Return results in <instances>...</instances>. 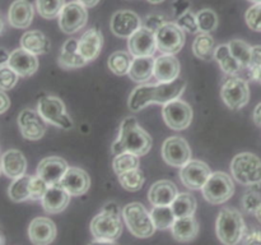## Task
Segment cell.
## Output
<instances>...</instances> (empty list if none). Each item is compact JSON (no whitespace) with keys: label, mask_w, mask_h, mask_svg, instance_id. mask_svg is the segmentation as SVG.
<instances>
[{"label":"cell","mask_w":261,"mask_h":245,"mask_svg":"<svg viewBox=\"0 0 261 245\" xmlns=\"http://www.w3.org/2000/svg\"><path fill=\"white\" fill-rule=\"evenodd\" d=\"M87 64V60L81 55L78 50V40L69 38L64 42L59 56V65L64 69L82 68Z\"/></svg>","instance_id":"obj_30"},{"label":"cell","mask_w":261,"mask_h":245,"mask_svg":"<svg viewBox=\"0 0 261 245\" xmlns=\"http://www.w3.org/2000/svg\"><path fill=\"white\" fill-rule=\"evenodd\" d=\"M203 197L212 204H223L234 193V184L231 176L222 171L211 174L203 186Z\"/></svg>","instance_id":"obj_8"},{"label":"cell","mask_w":261,"mask_h":245,"mask_svg":"<svg viewBox=\"0 0 261 245\" xmlns=\"http://www.w3.org/2000/svg\"><path fill=\"white\" fill-rule=\"evenodd\" d=\"M0 245H4V237L0 235Z\"/></svg>","instance_id":"obj_61"},{"label":"cell","mask_w":261,"mask_h":245,"mask_svg":"<svg viewBox=\"0 0 261 245\" xmlns=\"http://www.w3.org/2000/svg\"><path fill=\"white\" fill-rule=\"evenodd\" d=\"M150 217L155 229L167 230L175 224L176 216L171 206H154L150 211Z\"/></svg>","instance_id":"obj_36"},{"label":"cell","mask_w":261,"mask_h":245,"mask_svg":"<svg viewBox=\"0 0 261 245\" xmlns=\"http://www.w3.org/2000/svg\"><path fill=\"white\" fill-rule=\"evenodd\" d=\"M173 239L180 242L193 241L199 234V224L194 216L176 218L175 224L171 227Z\"/></svg>","instance_id":"obj_31"},{"label":"cell","mask_w":261,"mask_h":245,"mask_svg":"<svg viewBox=\"0 0 261 245\" xmlns=\"http://www.w3.org/2000/svg\"><path fill=\"white\" fill-rule=\"evenodd\" d=\"M221 97L231 110L242 109L250 100L249 84L240 77H231L222 84Z\"/></svg>","instance_id":"obj_9"},{"label":"cell","mask_w":261,"mask_h":245,"mask_svg":"<svg viewBox=\"0 0 261 245\" xmlns=\"http://www.w3.org/2000/svg\"><path fill=\"white\" fill-rule=\"evenodd\" d=\"M129 53L133 56H153L157 50L155 32L142 26L127 41Z\"/></svg>","instance_id":"obj_16"},{"label":"cell","mask_w":261,"mask_h":245,"mask_svg":"<svg viewBox=\"0 0 261 245\" xmlns=\"http://www.w3.org/2000/svg\"><path fill=\"white\" fill-rule=\"evenodd\" d=\"M186 88L185 79H176L170 83L142 84L132 92L129 97V109L138 112L150 104L166 105L167 102L177 100Z\"/></svg>","instance_id":"obj_1"},{"label":"cell","mask_w":261,"mask_h":245,"mask_svg":"<svg viewBox=\"0 0 261 245\" xmlns=\"http://www.w3.org/2000/svg\"><path fill=\"white\" fill-rule=\"evenodd\" d=\"M212 171L205 162L200 160H190L181 167L180 180L191 190H200L208 181Z\"/></svg>","instance_id":"obj_14"},{"label":"cell","mask_w":261,"mask_h":245,"mask_svg":"<svg viewBox=\"0 0 261 245\" xmlns=\"http://www.w3.org/2000/svg\"><path fill=\"white\" fill-rule=\"evenodd\" d=\"M180 74V63L173 55H161L155 59L154 78L158 83H170L176 81Z\"/></svg>","instance_id":"obj_27"},{"label":"cell","mask_w":261,"mask_h":245,"mask_svg":"<svg viewBox=\"0 0 261 245\" xmlns=\"http://www.w3.org/2000/svg\"><path fill=\"white\" fill-rule=\"evenodd\" d=\"M162 157L167 165L181 168L191 160L190 145L181 137L167 138L162 145Z\"/></svg>","instance_id":"obj_13"},{"label":"cell","mask_w":261,"mask_h":245,"mask_svg":"<svg viewBox=\"0 0 261 245\" xmlns=\"http://www.w3.org/2000/svg\"><path fill=\"white\" fill-rule=\"evenodd\" d=\"M20 46L33 55H43L51 48V42L47 36L37 30L27 31L20 37Z\"/></svg>","instance_id":"obj_29"},{"label":"cell","mask_w":261,"mask_h":245,"mask_svg":"<svg viewBox=\"0 0 261 245\" xmlns=\"http://www.w3.org/2000/svg\"><path fill=\"white\" fill-rule=\"evenodd\" d=\"M176 218L194 216L196 211V199L189 193H178L171 204Z\"/></svg>","instance_id":"obj_34"},{"label":"cell","mask_w":261,"mask_h":245,"mask_svg":"<svg viewBox=\"0 0 261 245\" xmlns=\"http://www.w3.org/2000/svg\"><path fill=\"white\" fill-rule=\"evenodd\" d=\"M167 22H168V19L163 14H157V13H153V14L147 15V17L144 18V20H143V26H144V27H147L148 30L155 32V31L160 30V28L162 27L163 24H166Z\"/></svg>","instance_id":"obj_49"},{"label":"cell","mask_w":261,"mask_h":245,"mask_svg":"<svg viewBox=\"0 0 261 245\" xmlns=\"http://www.w3.org/2000/svg\"><path fill=\"white\" fill-rule=\"evenodd\" d=\"M65 4V0H36L38 14L45 19H54L59 17Z\"/></svg>","instance_id":"obj_41"},{"label":"cell","mask_w":261,"mask_h":245,"mask_svg":"<svg viewBox=\"0 0 261 245\" xmlns=\"http://www.w3.org/2000/svg\"><path fill=\"white\" fill-rule=\"evenodd\" d=\"M3 31H4V20H3L2 17H0V35L3 33Z\"/></svg>","instance_id":"obj_59"},{"label":"cell","mask_w":261,"mask_h":245,"mask_svg":"<svg viewBox=\"0 0 261 245\" xmlns=\"http://www.w3.org/2000/svg\"><path fill=\"white\" fill-rule=\"evenodd\" d=\"M69 166L64 158L50 156L40 161L37 166V175L42 178L48 186L55 185V184H60Z\"/></svg>","instance_id":"obj_19"},{"label":"cell","mask_w":261,"mask_h":245,"mask_svg":"<svg viewBox=\"0 0 261 245\" xmlns=\"http://www.w3.org/2000/svg\"><path fill=\"white\" fill-rule=\"evenodd\" d=\"M76 2L81 3V4L84 5L86 8H93L98 4L99 0H76Z\"/></svg>","instance_id":"obj_56"},{"label":"cell","mask_w":261,"mask_h":245,"mask_svg":"<svg viewBox=\"0 0 261 245\" xmlns=\"http://www.w3.org/2000/svg\"><path fill=\"white\" fill-rule=\"evenodd\" d=\"M10 54L8 53L5 48H0V66L4 65L5 63H8V59H9Z\"/></svg>","instance_id":"obj_54"},{"label":"cell","mask_w":261,"mask_h":245,"mask_svg":"<svg viewBox=\"0 0 261 245\" xmlns=\"http://www.w3.org/2000/svg\"><path fill=\"white\" fill-rule=\"evenodd\" d=\"M254 214H255V217H256V218H257V221H259L260 224H261V204H260L259 207H257V209H256V211H255Z\"/></svg>","instance_id":"obj_57"},{"label":"cell","mask_w":261,"mask_h":245,"mask_svg":"<svg viewBox=\"0 0 261 245\" xmlns=\"http://www.w3.org/2000/svg\"><path fill=\"white\" fill-rule=\"evenodd\" d=\"M10 107V99L5 91L0 89V115L4 114L8 111V109Z\"/></svg>","instance_id":"obj_52"},{"label":"cell","mask_w":261,"mask_h":245,"mask_svg":"<svg viewBox=\"0 0 261 245\" xmlns=\"http://www.w3.org/2000/svg\"><path fill=\"white\" fill-rule=\"evenodd\" d=\"M48 185L42 178L38 175H31L30 181V199L31 201H40L45 195Z\"/></svg>","instance_id":"obj_44"},{"label":"cell","mask_w":261,"mask_h":245,"mask_svg":"<svg viewBox=\"0 0 261 245\" xmlns=\"http://www.w3.org/2000/svg\"><path fill=\"white\" fill-rule=\"evenodd\" d=\"M255 81H257L261 84V68L259 69V71H257L256 77H255Z\"/></svg>","instance_id":"obj_58"},{"label":"cell","mask_w":261,"mask_h":245,"mask_svg":"<svg viewBox=\"0 0 261 245\" xmlns=\"http://www.w3.org/2000/svg\"><path fill=\"white\" fill-rule=\"evenodd\" d=\"M154 63L153 56H134L127 76L137 83H144L154 77Z\"/></svg>","instance_id":"obj_28"},{"label":"cell","mask_w":261,"mask_h":245,"mask_svg":"<svg viewBox=\"0 0 261 245\" xmlns=\"http://www.w3.org/2000/svg\"><path fill=\"white\" fill-rule=\"evenodd\" d=\"M56 234V225L47 217H36L28 226V237L33 245H50Z\"/></svg>","instance_id":"obj_18"},{"label":"cell","mask_w":261,"mask_h":245,"mask_svg":"<svg viewBox=\"0 0 261 245\" xmlns=\"http://www.w3.org/2000/svg\"><path fill=\"white\" fill-rule=\"evenodd\" d=\"M103 46V36L98 28H89L78 40V50L87 61L98 58Z\"/></svg>","instance_id":"obj_23"},{"label":"cell","mask_w":261,"mask_h":245,"mask_svg":"<svg viewBox=\"0 0 261 245\" xmlns=\"http://www.w3.org/2000/svg\"><path fill=\"white\" fill-rule=\"evenodd\" d=\"M148 2H149L150 4H161V3H163L165 0H148Z\"/></svg>","instance_id":"obj_60"},{"label":"cell","mask_w":261,"mask_h":245,"mask_svg":"<svg viewBox=\"0 0 261 245\" xmlns=\"http://www.w3.org/2000/svg\"><path fill=\"white\" fill-rule=\"evenodd\" d=\"M152 144V138L138 124L137 119L134 116H127L120 125L119 137L112 144V153L116 156L130 152L140 157L149 152Z\"/></svg>","instance_id":"obj_2"},{"label":"cell","mask_w":261,"mask_h":245,"mask_svg":"<svg viewBox=\"0 0 261 245\" xmlns=\"http://www.w3.org/2000/svg\"><path fill=\"white\" fill-rule=\"evenodd\" d=\"M70 202V194L61 186V184L50 185L46 190L45 195L41 199L42 208L46 213L56 214L63 212Z\"/></svg>","instance_id":"obj_22"},{"label":"cell","mask_w":261,"mask_h":245,"mask_svg":"<svg viewBox=\"0 0 261 245\" xmlns=\"http://www.w3.org/2000/svg\"><path fill=\"white\" fill-rule=\"evenodd\" d=\"M8 65L19 77H31L37 71L38 60L37 55L28 53L24 48H15L12 51L8 59Z\"/></svg>","instance_id":"obj_20"},{"label":"cell","mask_w":261,"mask_h":245,"mask_svg":"<svg viewBox=\"0 0 261 245\" xmlns=\"http://www.w3.org/2000/svg\"><path fill=\"white\" fill-rule=\"evenodd\" d=\"M117 176H119V183L121 184L122 188L129 191L140 190L145 183L144 173L139 167L122 173Z\"/></svg>","instance_id":"obj_38"},{"label":"cell","mask_w":261,"mask_h":245,"mask_svg":"<svg viewBox=\"0 0 261 245\" xmlns=\"http://www.w3.org/2000/svg\"><path fill=\"white\" fill-rule=\"evenodd\" d=\"M261 68V46H254L251 50V60H250L249 68L246 69L249 71V76L252 81H255L257 71Z\"/></svg>","instance_id":"obj_48"},{"label":"cell","mask_w":261,"mask_h":245,"mask_svg":"<svg viewBox=\"0 0 261 245\" xmlns=\"http://www.w3.org/2000/svg\"><path fill=\"white\" fill-rule=\"evenodd\" d=\"M241 241L244 245H261V230L256 227L245 229Z\"/></svg>","instance_id":"obj_50"},{"label":"cell","mask_w":261,"mask_h":245,"mask_svg":"<svg viewBox=\"0 0 261 245\" xmlns=\"http://www.w3.org/2000/svg\"><path fill=\"white\" fill-rule=\"evenodd\" d=\"M2 173H3V171H2V166H0V175H2Z\"/></svg>","instance_id":"obj_63"},{"label":"cell","mask_w":261,"mask_h":245,"mask_svg":"<svg viewBox=\"0 0 261 245\" xmlns=\"http://www.w3.org/2000/svg\"><path fill=\"white\" fill-rule=\"evenodd\" d=\"M88 20V13L84 5L78 2L66 3L59 14V27L64 33H75L81 31Z\"/></svg>","instance_id":"obj_12"},{"label":"cell","mask_w":261,"mask_h":245,"mask_svg":"<svg viewBox=\"0 0 261 245\" xmlns=\"http://www.w3.org/2000/svg\"><path fill=\"white\" fill-rule=\"evenodd\" d=\"M190 8V0H173L172 3V13L176 17V19H177L178 17H181L182 14H185L186 12H189Z\"/></svg>","instance_id":"obj_51"},{"label":"cell","mask_w":261,"mask_h":245,"mask_svg":"<svg viewBox=\"0 0 261 245\" xmlns=\"http://www.w3.org/2000/svg\"><path fill=\"white\" fill-rule=\"evenodd\" d=\"M120 216L121 211L117 203L109 202L105 204L102 211L93 217L89 225L94 239L116 241L122 234V222Z\"/></svg>","instance_id":"obj_3"},{"label":"cell","mask_w":261,"mask_h":245,"mask_svg":"<svg viewBox=\"0 0 261 245\" xmlns=\"http://www.w3.org/2000/svg\"><path fill=\"white\" fill-rule=\"evenodd\" d=\"M18 127L24 139L38 140L45 135L46 121L38 111L24 109L18 115Z\"/></svg>","instance_id":"obj_15"},{"label":"cell","mask_w":261,"mask_h":245,"mask_svg":"<svg viewBox=\"0 0 261 245\" xmlns=\"http://www.w3.org/2000/svg\"><path fill=\"white\" fill-rule=\"evenodd\" d=\"M112 167H114V171L116 175L138 168L139 167V156L130 152H124L120 153V155H116L114 161H112Z\"/></svg>","instance_id":"obj_40"},{"label":"cell","mask_w":261,"mask_h":245,"mask_svg":"<svg viewBox=\"0 0 261 245\" xmlns=\"http://www.w3.org/2000/svg\"><path fill=\"white\" fill-rule=\"evenodd\" d=\"M178 190L171 180H160L153 184L148 191L149 203L154 206H171L177 197Z\"/></svg>","instance_id":"obj_26"},{"label":"cell","mask_w":261,"mask_h":245,"mask_svg":"<svg viewBox=\"0 0 261 245\" xmlns=\"http://www.w3.org/2000/svg\"><path fill=\"white\" fill-rule=\"evenodd\" d=\"M0 166H2L3 174L14 180L25 174L27 160L19 150H8L2 155Z\"/></svg>","instance_id":"obj_24"},{"label":"cell","mask_w":261,"mask_h":245,"mask_svg":"<svg viewBox=\"0 0 261 245\" xmlns=\"http://www.w3.org/2000/svg\"><path fill=\"white\" fill-rule=\"evenodd\" d=\"M245 19H246L247 26L252 31L261 32V3L254 4L247 9L246 14H245Z\"/></svg>","instance_id":"obj_46"},{"label":"cell","mask_w":261,"mask_h":245,"mask_svg":"<svg viewBox=\"0 0 261 245\" xmlns=\"http://www.w3.org/2000/svg\"><path fill=\"white\" fill-rule=\"evenodd\" d=\"M231 173L234 180L247 186L261 184V160L250 152L239 153L231 162Z\"/></svg>","instance_id":"obj_6"},{"label":"cell","mask_w":261,"mask_h":245,"mask_svg":"<svg viewBox=\"0 0 261 245\" xmlns=\"http://www.w3.org/2000/svg\"><path fill=\"white\" fill-rule=\"evenodd\" d=\"M60 184L70 195L79 197L88 191L91 186V178L82 168L69 167L61 179Z\"/></svg>","instance_id":"obj_21"},{"label":"cell","mask_w":261,"mask_h":245,"mask_svg":"<svg viewBox=\"0 0 261 245\" xmlns=\"http://www.w3.org/2000/svg\"><path fill=\"white\" fill-rule=\"evenodd\" d=\"M246 226L242 214L234 208H223L216 222L219 241L224 245H237L242 240Z\"/></svg>","instance_id":"obj_4"},{"label":"cell","mask_w":261,"mask_h":245,"mask_svg":"<svg viewBox=\"0 0 261 245\" xmlns=\"http://www.w3.org/2000/svg\"><path fill=\"white\" fill-rule=\"evenodd\" d=\"M176 24L184 31V32L188 33H196L199 32L198 27V20H196V14H194L191 10L186 12L185 14H182L181 17H178L176 19Z\"/></svg>","instance_id":"obj_45"},{"label":"cell","mask_w":261,"mask_h":245,"mask_svg":"<svg viewBox=\"0 0 261 245\" xmlns=\"http://www.w3.org/2000/svg\"><path fill=\"white\" fill-rule=\"evenodd\" d=\"M260 204L261 194L255 190L247 191L244 195V198H242V207H244V209L247 213H255V211H256Z\"/></svg>","instance_id":"obj_47"},{"label":"cell","mask_w":261,"mask_h":245,"mask_svg":"<svg viewBox=\"0 0 261 245\" xmlns=\"http://www.w3.org/2000/svg\"><path fill=\"white\" fill-rule=\"evenodd\" d=\"M214 60L218 61L221 69L227 74V76L237 77L242 70H244L241 64H240L239 61L236 60V58L231 54L228 45H219L218 47L216 48Z\"/></svg>","instance_id":"obj_32"},{"label":"cell","mask_w":261,"mask_h":245,"mask_svg":"<svg viewBox=\"0 0 261 245\" xmlns=\"http://www.w3.org/2000/svg\"><path fill=\"white\" fill-rule=\"evenodd\" d=\"M132 61L133 55L130 53H126V51H115L107 59V66H109V69L112 73L122 77L129 73Z\"/></svg>","instance_id":"obj_35"},{"label":"cell","mask_w":261,"mask_h":245,"mask_svg":"<svg viewBox=\"0 0 261 245\" xmlns=\"http://www.w3.org/2000/svg\"><path fill=\"white\" fill-rule=\"evenodd\" d=\"M229 51L232 55L236 58V60L241 64L244 70H246L250 65V60H251V50L252 47L247 42L242 40H232L228 42Z\"/></svg>","instance_id":"obj_39"},{"label":"cell","mask_w":261,"mask_h":245,"mask_svg":"<svg viewBox=\"0 0 261 245\" xmlns=\"http://www.w3.org/2000/svg\"><path fill=\"white\" fill-rule=\"evenodd\" d=\"M216 48V43L211 33L200 32L193 42V53L195 54L196 58L204 61L213 60Z\"/></svg>","instance_id":"obj_33"},{"label":"cell","mask_w":261,"mask_h":245,"mask_svg":"<svg viewBox=\"0 0 261 245\" xmlns=\"http://www.w3.org/2000/svg\"><path fill=\"white\" fill-rule=\"evenodd\" d=\"M37 111L46 122L61 128L64 130H70L73 128V120L68 115L65 105L60 99L55 96H42L38 100Z\"/></svg>","instance_id":"obj_7"},{"label":"cell","mask_w":261,"mask_h":245,"mask_svg":"<svg viewBox=\"0 0 261 245\" xmlns=\"http://www.w3.org/2000/svg\"><path fill=\"white\" fill-rule=\"evenodd\" d=\"M249 2L254 3V4H257V3H261V0H249Z\"/></svg>","instance_id":"obj_62"},{"label":"cell","mask_w":261,"mask_h":245,"mask_svg":"<svg viewBox=\"0 0 261 245\" xmlns=\"http://www.w3.org/2000/svg\"><path fill=\"white\" fill-rule=\"evenodd\" d=\"M18 77L19 76L8 64L0 66V89L10 91L12 88H14L18 82Z\"/></svg>","instance_id":"obj_43"},{"label":"cell","mask_w":261,"mask_h":245,"mask_svg":"<svg viewBox=\"0 0 261 245\" xmlns=\"http://www.w3.org/2000/svg\"><path fill=\"white\" fill-rule=\"evenodd\" d=\"M162 116L166 125L173 130L186 129L193 121V109L182 100H173L163 106Z\"/></svg>","instance_id":"obj_11"},{"label":"cell","mask_w":261,"mask_h":245,"mask_svg":"<svg viewBox=\"0 0 261 245\" xmlns=\"http://www.w3.org/2000/svg\"><path fill=\"white\" fill-rule=\"evenodd\" d=\"M30 181L31 175H23L13 180L8 188V195L13 202H24L30 199Z\"/></svg>","instance_id":"obj_37"},{"label":"cell","mask_w":261,"mask_h":245,"mask_svg":"<svg viewBox=\"0 0 261 245\" xmlns=\"http://www.w3.org/2000/svg\"><path fill=\"white\" fill-rule=\"evenodd\" d=\"M122 218L129 231L139 239H147L155 232L150 212L139 202H133L122 208Z\"/></svg>","instance_id":"obj_5"},{"label":"cell","mask_w":261,"mask_h":245,"mask_svg":"<svg viewBox=\"0 0 261 245\" xmlns=\"http://www.w3.org/2000/svg\"><path fill=\"white\" fill-rule=\"evenodd\" d=\"M88 245H119L116 241H110V240H97L94 239L93 241L89 242Z\"/></svg>","instance_id":"obj_55"},{"label":"cell","mask_w":261,"mask_h":245,"mask_svg":"<svg viewBox=\"0 0 261 245\" xmlns=\"http://www.w3.org/2000/svg\"><path fill=\"white\" fill-rule=\"evenodd\" d=\"M199 32L212 33L218 27V17L212 9H201L196 13Z\"/></svg>","instance_id":"obj_42"},{"label":"cell","mask_w":261,"mask_h":245,"mask_svg":"<svg viewBox=\"0 0 261 245\" xmlns=\"http://www.w3.org/2000/svg\"><path fill=\"white\" fill-rule=\"evenodd\" d=\"M252 119H254V122L257 125V127H261V102L256 105L254 110V114H252Z\"/></svg>","instance_id":"obj_53"},{"label":"cell","mask_w":261,"mask_h":245,"mask_svg":"<svg viewBox=\"0 0 261 245\" xmlns=\"http://www.w3.org/2000/svg\"><path fill=\"white\" fill-rule=\"evenodd\" d=\"M35 9L28 0H14L8 10V20L14 28H27L33 20Z\"/></svg>","instance_id":"obj_25"},{"label":"cell","mask_w":261,"mask_h":245,"mask_svg":"<svg viewBox=\"0 0 261 245\" xmlns=\"http://www.w3.org/2000/svg\"><path fill=\"white\" fill-rule=\"evenodd\" d=\"M110 27L117 37L129 38L142 27V20L139 15L132 10H119L112 15Z\"/></svg>","instance_id":"obj_17"},{"label":"cell","mask_w":261,"mask_h":245,"mask_svg":"<svg viewBox=\"0 0 261 245\" xmlns=\"http://www.w3.org/2000/svg\"><path fill=\"white\" fill-rule=\"evenodd\" d=\"M157 48L166 55H175L185 45V32L176 23L167 22L155 31Z\"/></svg>","instance_id":"obj_10"}]
</instances>
